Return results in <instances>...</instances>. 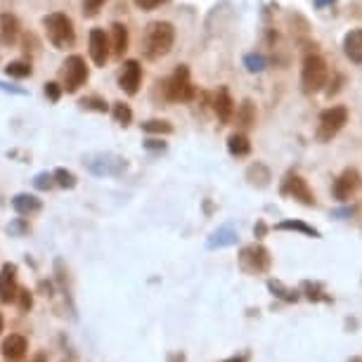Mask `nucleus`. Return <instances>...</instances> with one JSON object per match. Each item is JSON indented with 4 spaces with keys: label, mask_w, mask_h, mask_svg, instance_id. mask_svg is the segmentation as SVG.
Wrapping results in <instances>:
<instances>
[{
    "label": "nucleus",
    "mask_w": 362,
    "mask_h": 362,
    "mask_svg": "<svg viewBox=\"0 0 362 362\" xmlns=\"http://www.w3.org/2000/svg\"><path fill=\"white\" fill-rule=\"evenodd\" d=\"M234 112H237V121L241 128H251V126L256 123V107L251 105L249 100H246L239 109H234Z\"/></svg>",
    "instance_id": "obj_23"
},
{
    "label": "nucleus",
    "mask_w": 362,
    "mask_h": 362,
    "mask_svg": "<svg viewBox=\"0 0 362 362\" xmlns=\"http://www.w3.org/2000/svg\"><path fill=\"white\" fill-rule=\"evenodd\" d=\"M17 291H19V286H17V266L5 263L3 270H0V301L15 303Z\"/></svg>",
    "instance_id": "obj_12"
},
{
    "label": "nucleus",
    "mask_w": 362,
    "mask_h": 362,
    "mask_svg": "<svg viewBox=\"0 0 362 362\" xmlns=\"http://www.w3.org/2000/svg\"><path fill=\"white\" fill-rule=\"evenodd\" d=\"M12 206L19 214H33V211L40 209V201L33 194H19V197H15Z\"/></svg>",
    "instance_id": "obj_21"
},
{
    "label": "nucleus",
    "mask_w": 362,
    "mask_h": 362,
    "mask_svg": "<svg viewBox=\"0 0 362 362\" xmlns=\"http://www.w3.org/2000/svg\"><path fill=\"white\" fill-rule=\"evenodd\" d=\"M246 178H249L251 182H256L258 187H263V185H268V180H270V171L263 164H254L249 171H246Z\"/></svg>",
    "instance_id": "obj_24"
},
{
    "label": "nucleus",
    "mask_w": 362,
    "mask_h": 362,
    "mask_svg": "<svg viewBox=\"0 0 362 362\" xmlns=\"http://www.w3.org/2000/svg\"><path fill=\"white\" fill-rule=\"evenodd\" d=\"M45 95H48L53 102H57L62 95V85L60 83H45Z\"/></svg>",
    "instance_id": "obj_35"
},
{
    "label": "nucleus",
    "mask_w": 362,
    "mask_h": 362,
    "mask_svg": "<svg viewBox=\"0 0 362 362\" xmlns=\"http://www.w3.org/2000/svg\"><path fill=\"white\" fill-rule=\"evenodd\" d=\"M5 71H8V76H15V78H26L31 76V64L28 62H10L8 67H5Z\"/></svg>",
    "instance_id": "obj_26"
},
{
    "label": "nucleus",
    "mask_w": 362,
    "mask_h": 362,
    "mask_svg": "<svg viewBox=\"0 0 362 362\" xmlns=\"http://www.w3.org/2000/svg\"><path fill=\"white\" fill-rule=\"evenodd\" d=\"M275 227H277V230H291V232H301V234H306V237H315V239L320 237L318 230L306 225L303 221H282V223H277Z\"/></svg>",
    "instance_id": "obj_20"
},
{
    "label": "nucleus",
    "mask_w": 362,
    "mask_h": 362,
    "mask_svg": "<svg viewBox=\"0 0 362 362\" xmlns=\"http://www.w3.org/2000/svg\"><path fill=\"white\" fill-rule=\"evenodd\" d=\"M142 130L145 133H164V135H169V133H173V126L169 123V121H161V119H152V121H147V123H142Z\"/></svg>",
    "instance_id": "obj_25"
},
{
    "label": "nucleus",
    "mask_w": 362,
    "mask_h": 362,
    "mask_svg": "<svg viewBox=\"0 0 362 362\" xmlns=\"http://www.w3.org/2000/svg\"><path fill=\"white\" fill-rule=\"evenodd\" d=\"M90 60L95 62L97 67H105L109 60V53H112V45H109V38L102 28H93L90 31Z\"/></svg>",
    "instance_id": "obj_11"
},
{
    "label": "nucleus",
    "mask_w": 362,
    "mask_h": 362,
    "mask_svg": "<svg viewBox=\"0 0 362 362\" xmlns=\"http://www.w3.org/2000/svg\"><path fill=\"white\" fill-rule=\"evenodd\" d=\"M109 45H112V53L117 57H123V53L128 50V28L123 24H114L112 26V40H109Z\"/></svg>",
    "instance_id": "obj_17"
},
{
    "label": "nucleus",
    "mask_w": 362,
    "mask_h": 362,
    "mask_svg": "<svg viewBox=\"0 0 362 362\" xmlns=\"http://www.w3.org/2000/svg\"><path fill=\"white\" fill-rule=\"evenodd\" d=\"M114 119H117L121 126H128L130 119H133V112H130L128 105H123V102H117V105H114Z\"/></svg>",
    "instance_id": "obj_27"
},
{
    "label": "nucleus",
    "mask_w": 362,
    "mask_h": 362,
    "mask_svg": "<svg viewBox=\"0 0 362 362\" xmlns=\"http://www.w3.org/2000/svg\"><path fill=\"white\" fill-rule=\"evenodd\" d=\"M343 55L353 64L362 67V28H350L346 36H343Z\"/></svg>",
    "instance_id": "obj_13"
},
{
    "label": "nucleus",
    "mask_w": 362,
    "mask_h": 362,
    "mask_svg": "<svg viewBox=\"0 0 362 362\" xmlns=\"http://www.w3.org/2000/svg\"><path fill=\"white\" fill-rule=\"evenodd\" d=\"M64 83H62V90L67 93H78L80 85L88 80V67H85V60L80 55H71L69 60L64 62Z\"/></svg>",
    "instance_id": "obj_8"
},
{
    "label": "nucleus",
    "mask_w": 362,
    "mask_h": 362,
    "mask_svg": "<svg viewBox=\"0 0 362 362\" xmlns=\"http://www.w3.org/2000/svg\"><path fill=\"white\" fill-rule=\"evenodd\" d=\"M28 362H48V358H45L43 353H38L36 358H31V360H28Z\"/></svg>",
    "instance_id": "obj_37"
},
{
    "label": "nucleus",
    "mask_w": 362,
    "mask_h": 362,
    "mask_svg": "<svg viewBox=\"0 0 362 362\" xmlns=\"http://www.w3.org/2000/svg\"><path fill=\"white\" fill-rule=\"evenodd\" d=\"M15 301L19 303V310H21V313H26V310L33 306V298H31V291H28V289H19V291H17V298H15Z\"/></svg>",
    "instance_id": "obj_29"
},
{
    "label": "nucleus",
    "mask_w": 362,
    "mask_h": 362,
    "mask_svg": "<svg viewBox=\"0 0 362 362\" xmlns=\"http://www.w3.org/2000/svg\"><path fill=\"white\" fill-rule=\"evenodd\" d=\"M214 109H216V117H218L221 123H230V121H232V117H234V100H232V95H230L227 88L218 90V95L214 100Z\"/></svg>",
    "instance_id": "obj_15"
},
{
    "label": "nucleus",
    "mask_w": 362,
    "mask_h": 362,
    "mask_svg": "<svg viewBox=\"0 0 362 362\" xmlns=\"http://www.w3.org/2000/svg\"><path fill=\"white\" fill-rule=\"evenodd\" d=\"M227 152L232 154V157H246V154H251L249 137L244 133H232L227 137Z\"/></svg>",
    "instance_id": "obj_18"
},
{
    "label": "nucleus",
    "mask_w": 362,
    "mask_h": 362,
    "mask_svg": "<svg viewBox=\"0 0 362 362\" xmlns=\"http://www.w3.org/2000/svg\"><path fill=\"white\" fill-rule=\"evenodd\" d=\"M327 80H329V67H327L325 57L318 53H310L303 60L301 67V90L306 95H315L320 90L327 88Z\"/></svg>",
    "instance_id": "obj_2"
},
{
    "label": "nucleus",
    "mask_w": 362,
    "mask_h": 362,
    "mask_svg": "<svg viewBox=\"0 0 362 362\" xmlns=\"http://www.w3.org/2000/svg\"><path fill=\"white\" fill-rule=\"evenodd\" d=\"M43 26L45 33H48L50 43L60 50H67L76 43V28H74V21L69 19L64 12H53L48 17H43Z\"/></svg>",
    "instance_id": "obj_3"
},
{
    "label": "nucleus",
    "mask_w": 362,
    "mask_h": 362,
    "mask_svg": "<svg viewBox=\"0 0 362 362\" xmlns=\"http://www.w3.org/2000/svg\"><path fill=\"white\" fill-rule=\"evenodd\" d=\"M346 123H348V109L343 105H334L320 114L318 133L315 135H318L320 142H331L338 133H341Z\"/></svg>",
    "instance_id": "obj_4"
},
{
    "label": "nucleus",
    "mask_w": 362,
    "mask_h": 362,
    "mask_svg": "<svg viewBox=\"0 0 362 362\" xmlns=\"http://www.w3.org/2000/svg\"><path fill=\"white\" fill-rule=\"evenodd\" d=\"M105 3H107V0H83V15L85 17H95Z\"/></svg>",
    "instance_id": "obj_30"
},
{
    "label": "nucleus",
    "mask_w": 362,
    "mask_h": 362,
    "mask_svg": "<svg viewBox=\"0 0 362 362\" xmlns=\"http://www.w3.org/2000/svg\"><path fill=\"white\" fill-rule=\"evenodd\" d=\"M55 178H57V185H60V187H74V185H76V178H74L71 171L57 169L55 171Z\"/></svg>",
    "instance_id": "obj_28"
},
{
    "label": "nucleus",
    "mask_w": 362,
    "mask_h": 362,
    "mask_svg": "<svg viewBox=\"0 0 362 362\" xmlns=\"http://www.w3.org/2000/svg\"><path fill=\"white\" fill-rule=\"evenodd\" d=\"M246 64H249V71H261V69L266 67V60H263L261 55H251L246 57Z\"/></svg>",
    "instance_id": "obj_34"
},
{
    "label": "nucleus",
    "mask_w": 362,
    "mask_h": 362,
    "mask_svg": "<svg viewBox=\"0 0 362 362\" xmlns=\"http://www.w3.org/2000/svg\"><path fill=\"white\" fill-rule=\"evenodd\" d=\"M327 85H329V88H325L327 90V97H334L338 90H341V85H343V76L341 74H336V78L334 80H327Z\"/></svg>",
    "instance_id": "obj_32"
},
{
    "label": "nucleus",
    "mask_w": 362,
    "mask_h": 362,
    "mask_svg": "<svg viewBox=\"0 0 362 362\" xmlns=\"http://www.w3.org/2000/svg\"><path fill=\"white\" fill-rule=\"evenodd\" d=\"M362 187V175L355 169H346L341 175L334 180V199L338 201H350Z\"/></svg>",
    "instance_id": "obj_9"
},
{
    "label": "nucleus",
    "mask_w": 362,
    "mask_h": 362,
    "mask_svg": "<svg viewBox=\"0 0 362 362\" xmlns=\"http://www.w3.org/2000/svg\"><path fill=\"white\" fill-rule=\"evenodd\" d=\"M26 350H28V343L21 334H10L3 341V355L8 362H21L26 355Z\"/></svg>",
    "instance_id": "obj_14"
},
{
    "label": "nucleus",
    "mask_w": 362,
    "mask_h": 362,
    "mask_svg": "<svg viewBox=\"0 0 362 362\" xmlns=\"http://www.w3.org/2000/svg\"><path fill=\"white\" fill-rule=\"evenodd\" d=\"M0 331H3V315H0Z\"/></svg>",
    "instance_id": "obj_39"
},
{
    "label": "nucleus",
    "mask_w": 362,
    "mask_h": 362,
    "mask_svg": "<svg viewBox=\"0 0 362 362\" xmlns=\"http://www.w3.org/2000/svg\"><path fill=\"white\" fill-rule=\"evenodd\" d=\"M239 266L249 275H263V273H268L270 266H273V256H270V251L266 246L251 244V246H244V249H241Z\"/></svg>",
    "instance_id": "obj_6"
},
{
    "label": "nucleus",
    "mask_w": 362,
    "mask_h": 362,
    "mask_svg": "<svg viewBox=\"0 0 362 362\" xmlns=\"http://www.w3.org/2000/svg\"><path fill=\"white\" fill-rule=\"evenodd\" d=\"M303 294H306V298H310V301H322V303H331L334 298H331L329 294H327L325 289H322V284H318V282H303L301 284Z\"/></svg>",
    "instance_id": "obj_19"
},
{
    "label": "nucleus",
    "mask_w": 362,
    "mask_h": 362,
    "mask_svg": "<svg viewBox=\"0 0 362 362\" xmlns=\"http://www.w3.org/2000/svg\"><path fill=\"white\" fill-rule=\"evenodd\" d=\"M175 43V26L171 21H152L145 28L142 38V53L147 60H161L173 50Z\"/></svg>",
    "instance_id": "obj_1"
},
{
    "label": "nucleus",
    "mask_w": 362,
    "mask_h": 362,
    "mask_svg": "<svg viewBox=\"0 0 362 362\" xmlns=\"http://www.w3.org/2000/svg\"><path fill=\"white\" fill-rule=\"evenodd\" d=\"M164 3H169V0H135L137 8L145 10V12H149V10H157L159 5H164Z\"/></svg>",
    "instance_id": "obj_33"
},
{
    "label": "nucleus",
    "mask_w": 362,
    "mask_h": 362,
    "mask_svg": "<svg viewBox=\"0 0 362 362\" xmlns=\"http://www.w3.org/2000/svg\"><path fill=\"white\" fill-rule=\"evenodd\" d=\"M80 105L88 109H97V112H107V102L100 100V97H88V100H83Z\"/></svg>",
    "instance_id": "obj_31"
},
{
    "label": "nucleus",
    "mask_w": 362,
    "mask_h": 362,
    "mask_svg": "<svg viewBox=\"0 0 362 362\" xmlns=\"http://www.w3.org/2000/svg\"><path fill=\"white\" fill-rule=\"evenodd\" d=\"M284 197L298 201V204L303 206H315L318 204V199H315V192L308 187L306 178H301L298 173H286L284 180H282V189H279Z\"/></svg>",
    "instance_id": "obj_7"
},
{
    "label": "nucleus",
    "mask_w": 362,
    "mask_h": 362,
    "mask_svg": "<svg viewBox=\"0 0 362 362\" xmlns=\"http://www.w3.org/2000/svg\"><path fill=\"white\" fill-rule=\"evenodd\" d=\"M246 360H249V355H234V358L223 360V362H246Z\"/></svg>",
    "instance_id": "obj_36"
},
{
    "label": "nucleus",
    "mask_w": 362,
    "mask_h": 362,
    "mask_svg": "<svg viewBox=\"0 0 362 362\" xmlns=\"http://www.w3.org/2000/svg\"><path fill=\"white\" fill-rule=\"evenodd\" d=\"M334 3V0H315V5H318V8H325V5H331Z\"/></svg>",
    "instance_id": "obj_38"
},
{
    "label": "nucleus",
    "mask_w": 362,
    "mask_h": 362,
    "mask_svg": "<svg viewBox=\"0 0 362 362\" xmlns=\"http://www.w3.org/2000/svg\"><path fill=\"white\" fill-rule=\"evenodd\" d=\"M19 38V19L15 15H0V45H15Z\"/></svg>",
    "instance_id": "obj_16"
},
{
    "label": "nucleus",
    "mask_w": 362,
    "mask_h": 362,
    "mask_svg": "<svg viewBox=\"0 0 362 362\" xmlns=\"http://www.w3.org/2000/svg\"><path fill=\"white\" fill-rule=\"evenodd\" d=\"M164 95L169 102H189L194 97V85L189 80V69L180 64L164 80Z\"/></svg>",
    "instance_id": "obj_5"
},
{
    "label": "nucleus",
    "mask_w": 362,
    "mask_h": 362,
    "mask_svg": "<svg viewBox=\"0 0 362 362\" xmlns=\"http://www.w3.org/2000/svg\"><path fill=\"white\" fill-rule=\"evenodd\" d=\"M268 289L273 291V294L277 296V298H282V301H286V303H296L298 298H301V296H298V291L286 289V286L282 284V282H277V279H270L268 282Z\"/></svg>",
    "instance_id": "obj_22"
},
{
    "label": "nucleus",
    "mask_w": 362,
    "mask_h": 362,
    "mask_svg": "<svg viewBox=\"0 0 362 362\" xmlns=\"http://www.w3.org/2000/svg\"><path fill=\"white\" fill-rule=\"evenodd\" d=\"M140 83H142V67L137 60H128L123 64V71L119 76V85L126 95H135L140 90Z\"/></svg>",
    "instance_id": "obj_10"
}]
</instances>
